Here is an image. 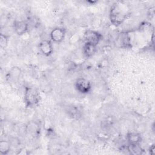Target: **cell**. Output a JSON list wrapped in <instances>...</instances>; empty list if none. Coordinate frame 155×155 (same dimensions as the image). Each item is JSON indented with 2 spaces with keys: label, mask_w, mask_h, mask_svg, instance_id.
Instances as JSON below:
<instances>
[{
  "label": "cell",
  "mask_w": 155,
  "mask_h": 155,
  "mask_svg": "<svg viewBox=\"0 0 155 155\" xmlns=\"http://www.w3.org/2000/svg\"><path fill=\"white\" fill-rule=\"evenodd\" d=\"M85 42L97 45L102 39V35L97 31L87 30L84 33Z\"/></svg>",
  "instance_id": "277c9868"
},
{
  "label": "cell",
  "mask_w": 155,
  "mask_h": 155,
  "mask_svg": "<svg viewBox=\"0 0 155 155\" xmlns=\"http://www.w3.org/2000/svg\"><path fill=\"white\" fill-rule=\"evenodd\" d=\"M39 91L32 87H26L24 92V102L27 107H32L36 106L40 101Z\"/></svg>",
  "instance_id": "7a4b0ae2"
},
{
  "label": "cell",
  "mask_w": 155,
  "mask_h": 155,
  "mask_svg": "<svg viewBox=\"0 0 155 155\" xmlns=\"http://www.w3.org/2000/svg\"><path fill=\"white\" fill-rule=\"evenodd\" d=\"M76 89L82 94H87L91 90V84L90 81L85 78H78L75 82Z\"/></svg>",
  "instance_id": "3957f363"
},
{
  "label": "cell",
  "mask_w": 155,
  "mask_h": 155,
  "mask_svg": "<svg viewBox=\"0 0 155 155\" xmlns=\"http://www.w3.org/2000/svg\"><path fill=\"white\" fill-rule=\"evenodd\" d=\"M96 46L94 44L85 42L83 47V53L86 58L93 56L96 51Z\"/></svg>",
  "instance_id": "9c48e42d"
},
{
  "label": "cell",
  "mask_w": 155,
  "mask_h": 155,
  "mask_svg": "<svg viewBox=\"0 0 155 155\" xmlns=\"http://www.w3.org/2000/svg\"><path fill=\"white\" fill-rule=\"evenodd\" d=\"M65 35V30L64 28L56 27L51 30L50 33V38L53 42L59 43L64 40Z\"/></svg>",
  "instance_id": "5b68a950"
},
{
  "label": "cell",
  "mask_w": 155,
  "mask_h": 155,
  "mask_svg": "<svg viewBox=\"0 0 155 155\" xmlns=\"http://www.w3.org/2000/svg\"><path fill=\"white\" fill-rule=\"evenodd\" d=\"M150 153L151 154H153L154 153V145H153L150 148Z\"/></svg>",
  "instance_id": "5bb4252c"
},
{
  "label": "cell",
  "mask_w": 155,
  "mask_h": 155,
  "mask_svg": "<svg viewBox=\"0 0 155 155\" xmlns=\"http://www.w3.org/2000/svg\"><path fill=\"white\" fill-rule=\"evenodd\" d=\"M127 150L133 155H140L143 153V150L140 144H129L127 147Z\"/></svg>",
  "instance_id": "8fae6325"
},
{
  "label": "cell",
  "mask_w": 155,
  "mask_h": 155,
  "mask_svg": "<svg viewBox=\"0 0 155 155\" xmlns=\"http://www.w3.org/2000/svg\"><path fill=\"white\" fill-rule=\"evenodd\" d=\"M128 15L129 8L123 2H114L110 8V19L111 22L116 26L120 25Z\"/></svg>",
  "instance_id": "6da1fadb"
},
{
  "label": "cell",
  "mask_w": 155,
  "mask_h": 155,
  "mask_svg": "<svg viewBox=\"0 0 155 155\" xmlns=\"http://www.w3.org/2000/svg\"><path fill=\"white\" fill-rule=\"evenodd\" d=\"M119 42L121 47L125 48H130L131 47V39L128 33H122L119 36Z\"/></svg>",
  "instance_id": "ba28073f"
},
{
  "label": "cell",
  "mask_w": 155,
  "mask_h": 155,
  "mask_svg": "<svg viewBox=\"0 0 155 155\" xmlns=\"http://www.w3.org/2000/svg\"><path fill=\"white\" fill-rule=\"evenodd\" d=\"M10 150V142L5 140L0 142V153L2 154H7Z\"/></svg>",
  "instance_id": "7c38bea8"
},
{
  "label": "cell",
  "mask_w": 155,
  "mask_h": 155,
  "mask_svg": "<svg viewBox=\"0 0 155 155\" xmlns=\"http://www.w3.org/2000/svg\"><path fill=\"white\" fill-rule=\"evenodd\" d=\"M129 144H140L142 141L141 135L136 132L129 133L127 136Z\"/></svg>",
  "instance_id": "30bf717a"
},
{
  "label": "cell",
  "mask_w": 155,
  "mask_h": 155,
  "mask_svg": "<svg viewBox=\"0 0 155 155\" xmlns=\"http://www.w3.org/2000/svg\"><path fill=\"white\" fill-rule=\"evenodd\" d=\"M8 44V38L6 35L2 33L0 35V46L1 48H4L7 47Z\"/></svg>",
  "instance_id": "4fadbf2b"
},
{
  "label": "cell",
  "mask_w": 155,
  "mask_h": 155,
  "mask_svg": "<svg viewBox=\"0 0 155 155\" xmlns=\"http://www.w3.org/2000/svg\"><path fill=\"white\" fill-rule=\"evenodd\" d=\"M39 49L40 51L45 56H48L51 55L53 51V45L50 41L42 40L39 44Z\"/></svg>",
  "instance_id": "8992f818"
},
{
  "label": "cell",
  "mask_w": 155,
  "mask_h": 155,
  "mask_svg": "<svg viewBox=\"0 0 155 155\" xmlns=\"http://www.w3.org/2000/svg\"><path fill=\"white\" fill-rule=\"evenodd\" d=\"M13 28L17 35H22L28 31V24L24 21H15L13 23Z\"/></svg>",
  "instance_id": "52a82bcc"
}]
</instances>
